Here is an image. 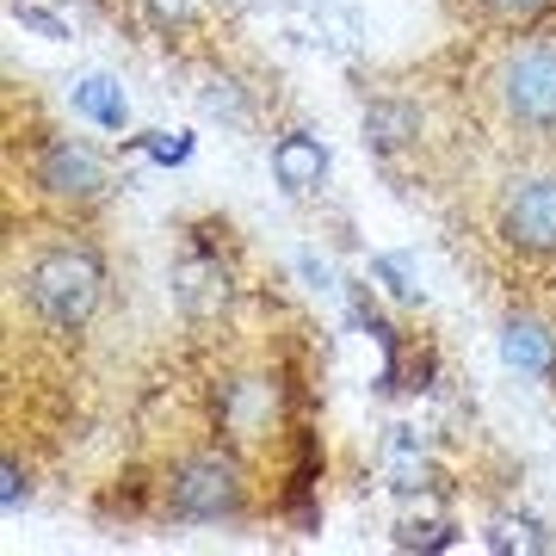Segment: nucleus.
I'll list each match as a JSON object with an SVG mask.
<instances>
[{
    "instance_id": "0eeeda50",
    "label": "nucleus",
    "mask_w": 556,
    "mask_h": 556,
    "mask_svg": "<svg viewBox=\"0 0 556 556\" xmlns=\"http://www.w3.org/2000/svg\"><path fill=\"white\" fill-rule=\"evenodd\" d=\"M75 112L80 118H93L100 130H124L130 100H124V87L112 75H87V80H75Z\"/></svg>"
},
{
    "instance_id": "4468645a",
    "label": "nucleus",
    "mask_w": 556,
    "mask_h": 556,
    "mask_svg": "<svg viewBox=\"0 0 556 556\" xmlns=\"http://www.w3.org/2000/svg\"><path fill=\"white\" fill-rule=\"evenodd\" d=\"M149 155H155V161H186V155H192V142H186V137H149Z\"/></svg>"
},
{
    "instance_id": "2eb2a0df",
    "label": "nucleus",
    "mask_w": 556,
    "mask_h": 556,
    "mask_svg": "<svg viewBox=\"0 0 556 556\" xmlns=\"http://www.w3.org/2000/svg\"><path fill=\"white\" fill-rule=\"evenodd\" d=\"M0 482H7V489H0V501H7V507H20V464H13V457H7Z\"/></svg>"
},
{
    "instance_id": "f257e3e1",
    "label": "nucleus",
    "mask_w": 556,
    "mask_h": 556,
    "mask_svg": "<svg viewBox=\"0 0 556 556\" xmlns=\"http://www.w3.org/2000/svg\"><path fill=\"white\" fill-rule=\"evenodd\" d=\"M100 291H105V273L87 248H50L25 273V298H31L43 328H56V334L87 328L93 309H100Z\"/></svg>"
},
{
    "instance_id": "1a4fd4ad",
    "label": "nucleus",
    "mask_w": 556,
    "mask_h": 556,
    "mask_svg": "<svg viewBox=\"0 0 556 556\" xmlns=\"http://www.w3.org/2000/svg\"><path fill=\"white\" fill-rule=\"evenodd\" d=\"M223 420L236 427V433L254 439L266 420H273V383H260V378H241L229 383V396H223Z\"/></svg>"
},
{
    "instance_id": "ddd939ff",
    "label": "nucleus",
    "mask_w": 556,
    "mask_h": 556,
    "mask_svg": "<svg viewBox=\"0 0 556 556\" xmlns=\"http://www.w3.org/2000/svg\"><path fill=\"white\" fill-rule=\"evenodd\" d=\"M378 278H390V291H396V298H420L415 285H408V266H402V260H378Z\"/></svg>"
},
{
    "instance_id": "39448f33",
    "label": "nucleus",
    "mask_w": 556,
    "mask_h": 556,
    "mask_svg": "<svg viewBox=\"0 0 556 556\" xmlns=\"http://www.w3.org/2000/svg\"><path fill=\"white\" fill-rule=\"evenodd\" d=\"M31 174H38V186L50 192V199L62 204H93L105 192V167L93 149H80V142L56 137V142H43L38 161H31Z\"/></svg>"
},
{
    "instance_id": "423d86ee",
    "label": "nucleus",
    "mask_w": 556,
    "mask_h": 556,
    "mask_svg": "<svg viewBox=\"0 0 556 556\" xmlns=\"http://www.w3.org/2000/svg\"><path fill=\"white\" fill-rule=\"evenodd\" d=\"M273 174H278L285 192H316L321 174H328V155H321V142H309V137H285L273 149Z\"/></svg>"
},
{
    "instance_id": "7ed1b4c3",
    "label": "nucleus",
    "mask_w": 556,
    "mask_h": 556,
    "mask_svg": "<svg viewBox=\"0 0 556 556\" xmlns=\"http://www.w3.org/2000/svg\"><path fill=\"white\" fill-rule=\"evenodd\" d=\"M501 241L532 260H556V167L551 174H526L501 199Z\"/></svg>"
},
{
    "instance_id": "6e6552de",
    "label": "nucleus",
    "mask_w": 556,
    "mask_h": 556,
    "mask_svg": "<svg viewBox=\"0 0 556 556\" xmlns=\"http://www.w3.org/2000/svg\"><path fill=\"white\" fill-rule=\"evenodd\" d=\"M501 358H507L514 371L544 378V371L556 365V346H551V334H544L538 321H507V334H501Z\"/></svg>"
},
{
    "instance_id": "9b49d317",
    "label": "nucleus",
    "mask_w": 556,
    "mask_h": 556,
    "mask_svg": "<svg viewBox=\"0 0 556 556\" xmlns=\"http://www.w3.org/2000/svg\"><path fill=\"white\" fill-rule=\"evenodd\" d=\"M489 13H501V20H532V13H544L551 0H482Z\"/></svg>"
},
{
    "instance_id": "20e7f679",
    "label": "nucleus",
    "mask_w": 556,
    "mask_h": 556,
    "mask_svg": "<svg viewBox=\"0 0 556 556\" xmlns=\"http://www.w3.org/2000/svg\"><path fill=\"white\" fill-rule=\"evenodd\" d=\"M167 501H174L179 519H223L241 507V477L236 464L223 452H199L186 457L174 470V482H167Z\"/></svg>"
},
{
    "instance_id": "9d476101",
    "label": "nucleus",
    "mask_w": 556,
    "mask_h": 556,
    "mask_svg": "<svg viewBox=\"0 0 556 556\" xmlns=\"http://www.w3.org/2000/svg\"><path fill=\"white\" fill-rule=\"evenodd\" d=\"M415 130H420V118L408 112V105H371V118H365V142H371V149H383V155H390V149H402Z\"/></svg>"
},
{
    "instance_id": "f03ea898",
    "label": "nucleus",
    "mask_w": 556,
    "mask_h": 556,
    "mask_svg": "<svg viewBox=\"0 0 556 556\" xmlns=\"http://www.w3.org/2000/svg\"><path fill=\"white\" fill-rule=\"evenodd\" d=\"M495 93H501V112L532 130V137H551L556 130V43H519L507 50L495 75Z\"/></svg>"
},
{
    "instance_id": "f8f14e48",
    "label": "nucleus",
    "mask_w": 556,
    "mask_h": 556,
    "mask_svg": "<svg viewBox=\"0 0 556 556\" xmlns=\"http://www.w3.org/2000/svg\"><path fill=\"white\" fill-rule=\"evenodd\" d=\"M149 7H155V20H161V25H179V20H192L204 0H149Z\"/></svg>"
}]
</instances>
